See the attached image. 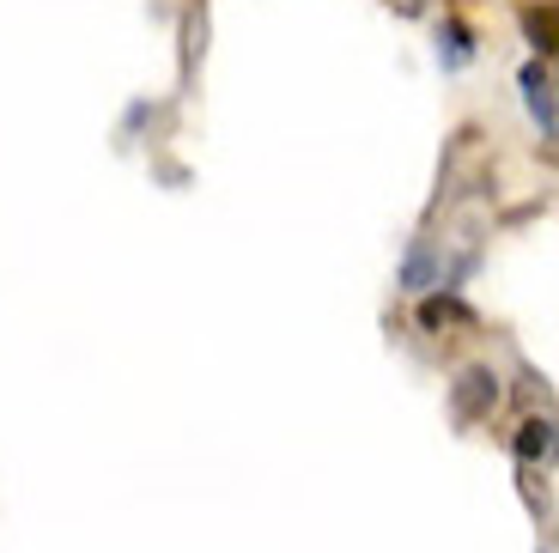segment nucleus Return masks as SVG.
Listing matches in <instances>:
<instances>
[{
    "label": "nucleus",
    "mask_w": 559,
    "mask_h": 553,
    "mask_svg": "<svg viewBox=\"0 0 559 553\" xmlns=\"http://www.w3.org/2000/svg\"><path fill=\"white\" fill-rule=\"evenodd\" d=\"M492 408H499V377H492L487 365H468V372L456 377V389H450V414H456L462 426H480V420H492Z\"/></svg>",
    "instance_id": "f257e3e1"
},
{
    "label": "nucleus",
    "mask_w": 559,
    "mask_h": 553,
    "mask_svg": "<svg viewBox=\"0 0 559 553\" xmlns=\"http://www.w3.org/2000/svg\"><path fill=\"white\" fill-rule=\"evenodd\" d=\"M523 25H530L535 49H542V56H554V7H530V13H523Z\"/></svg>",
    "instance_id": "39448f33"
},
{
    "label": "nucleus",
    "mask_w": 559,
    "mask_h": 553,
    "mask_svg": "<svg viewBox=\"0 0 559 553\" xmlns=\"http://www.w3.org/2000/svg\"><path fill=\"white\" fill-rule=\"evenodd\" d=\"M523 92H530V110L542 116V128H554V104H547V68H523Z\"/></svg>",
    "instance_id": "7ed1b4c3"
},
{
    "label": "nucleus",
    "mask_w": 559,
    "mask_h": 553,
    "mask_svg": "<svg viewBox=\"0 0 559 553\" xmlns=\"http://www.w3.org/2000/svg\"><path fill=\"white\" fill-rule=\"evenodd\" d=\"M554 450V420H523L518 426V457L523 462H542Z\"/></svg>",
    "instance_id": "f03ea898"
},
{
    "label": "nucleus",
    "mask_w": 559,
    "mask_h": 553,
    "mask_svg": "<svg viewBox=\"0 0 559 553\" xmlns=\"http://www.w3.org/2000/svg\"><path fill=\"white\" fill-rule=\"evenodd\" d=\"M419 322H426V329H444V322H468V310H462L456 298H426V305H419Z\"/></svg>",
    "instance_id": "20e7f679"
},
{
    "label": "nucleus",
    "mask_w": 559,
    "mask_h": 553,
    "mask_svg": "<svg viewBox=\"0 0 559 553\" xmlns=\"http://www.w3.org/2000/svg\"><path fill=\"white\" fill-rule=\"evenodd\" d=\"M402 280H407V286H426V280H432V249H426V244L407 256V274Z\"/></svg>",
    "instance_id": "423d86ee"
}]
</instances>
